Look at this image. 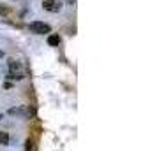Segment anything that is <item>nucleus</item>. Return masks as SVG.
Masks as SVG:
<instances>
[{
	"label": "nucleus",
	"instance_id": "nucleus-3",
	"mask_svg": "<svg viewBox=\"0 0 157 151\" xmlns=\"http://www.w3.org/2000/svg\"><path fill=\"white\" fill-rule=\"evenodd\" d=\"M29 28L32 34H37V35H44V34H50L51 32V27L44 21H32L29 25Z\"/></svg>",
	"mask_w": 157,
	"mask_h": 151
},
{
	"label": "nucleus",
	"instance_id": "nucleus-5",
	"mask_svg": "<svg viewBox=\"0 0 157 151\" xmlns=\"http://www.w3.org/2000/svg\"><path fill=\"white\" fill-rule=\"evenodd\" d=\"M60 41H62V39H60L58 34H50V35H48V44H50V46H58Z\"/></svg>",
	"mask_w": 157,
	"mask_h": 151
},
{
	"label": "nucleus",
	"instance_id": "nucleus-2",
	"mask_svg": "<svg viewBox=\"0 0 157 151\" xmlns=\"http://www.w3.org/2000/svg\"><path fill=\"white\" fill-rule=\"evenodd\" d=\"M7 114L9 116H16V118H23V120H30L36 113H34V109L29 107V106H18V107H11L9 109Z\"/></svg>",
	"mask_w": 157,
	"mask_h": 151
},
{
	"label": "nucleus",
	"instance_id": "nucleus-6",
	"mask_svg": "<svg viewBox=\"0 0 157 151\" xmlns=\"http://www.w3.org/2000/svg\"><path fill=\"white\" fill-rule=\"evenodd\" d=\"M13 14V9H9L7 5L0 4V16H11Z\"/></svg>",
	"mask_w": 157,
	"mask_h": 151
},
{
	"label": "nucleus",
	"instance_id": "nucleus-1",
	"mask_svg": "<svg viewBox=\"0 0 157 151\" xmlns=\"http://www.w3.org/2000/svg\"><path fill=\"white\" fill-rule=\"evenodd\" d=\"M7 76L6 77H9L11 81H21L25 79V69H23L21 62H18V60H14V58H9L7 60Z\"/></svg>",
	"mask_w": 157,
	"mask_h": 151
},
{
	"label": "nucleus",
	"instance_id": "nucleus-7",
	"mask_svg": "<svg viewBox=\"0 0 157 151\" xmlns=\"http://www.w3.org/2000/svg\"><path fill=\"white\" fill-rule=\"evenodd\" d=\"M25 149H27V151H34V142H32L30 139L27 141V148H25Z\"/></svg>",
	"mask_w": 157,
	"mask_h": 151
},
{
	"label": "nucleus",
	"instance_id": "nucleus-4",
	"mask_svg": "<svg viewBox=\"0 0 157 151\" xmlns=\"http://www.w3.org/2000/svg\"><path fill=\"white\" fill-rule=\"evenodd\" d=\"M43 9L48 13H60L62 11V2L60 0H44Z\"/></svg>",
	"mask_w": 157,
	"mask_h": 151
},
{
	"label": "nucleus",
	"instance_id": "nucleus-9",
	"mask_svg": "<svg viewBox=\"0 0 157 151\" xmlns=\"http://www.w3.org/2000/svg\"><path fill=\"white\" fill-rule=\"evenodd\" d=\"M2 118H4V116H2V114H0V120H2Z\"/></svg>",
	"mask_w": 157,
	"mask_h": 151
},
{
	"label": "nucleus",
	"instance_id": "nucleus-8",
	"mask_svg": "<svg viewBox=\"0 0 157 151\" xmlns=\"http://www.w3.org/2000/svg\"><path fill=\"white\" fill-rule=\"evenodd\" d=\"M2 56H4V51H0V58H2Z\"/></svg>",
	"mask_w": 157,
	"mask_h": 151
}]
</instances>
